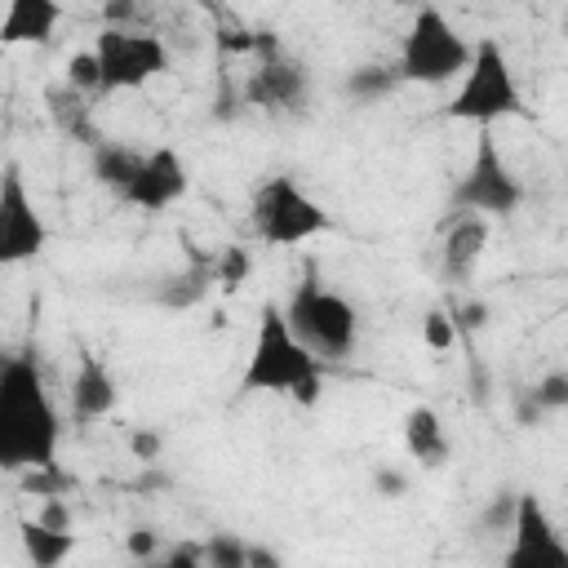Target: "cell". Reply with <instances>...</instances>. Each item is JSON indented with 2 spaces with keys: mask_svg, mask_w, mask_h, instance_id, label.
<instances>
[{
  "mask_svg": "<svg viewBox=\"0 0 568 568\" xmlns=\"http://www.w3.org/2000/svg\"><path fill=\"white\" fill-rule=\"evenodd\" d=\"M311 93V75L302 62H293L288 53H266L257 62V71L244 80V102L262 106V111H302Z\"/></svg>",
  "mask_w": 568,
  "mask_h": 568,
  "instance_id": "obj_12",
  "label": "cell"
},
{
  "mask_svg": "<svg viewBox=\"0 0 568 568\" xmlns=\"http://www.w3.org/2000/svg\"><path fill=\"white\" fill-rule=\"evenodd\" d=\"M89 93H80V89H71L67 80L62 84H53L49 93H44V111H49V120H53V129L62 133V138H71V142H80V146H98L102 142V133H98V124H93V106L84 102Z\"/></svg>",
  "mask_w": 568,
  "mask_h": 568,
  "instance_id": "obj_17",
  "label": "cell"
},
{
  "mask_svg": "<svg viewBox=\"0 0 568 568\" xmlns=\"http://www.w3.org/2000/svg\"><path fill=\"white\" fill-rule=\"evenodd\" d=\"M528 395L537 399L541 413H559V408H568V368H550L546 377H537V386H532Z\"/></svg>",
  "mask_w": 568,
  "mask_h": 568,
  "instance_id": "obj_26",
  "label": "cell"
},
{
  "mask_svg": "<svg viewBox=\"0 0 568 568\" xmlns=\"http://www.w3.org/2000/svg\"><path fill=\"white\" fill-rule=\"evenodd\" d=\"M515 501H519V493H497V497L484 506V515H479V532H488V528H506V532H510V524H515Z\"/></svg>",
  "mask_w": 568,
  "mask_h": 568,
  "instance_id": "obj_27",
  "label": "cell"
},
{
  "mask_svg": "<svg viewBox=\"0 0 568 568\" xmlns=\"http://www.w3.org/2000/svg\"><path fill=\"white\" fill-rule=\"evenodd\" d=\"M444 115H448V120H470V124H497V120L524 115L519 80H515V71H510L506 49H501L493 36L475 40L470 67L462 71V84H457V93L448 98Z\"/></svg>",
  "mask_w": 568,
  "mask_h": 568,
  "instance_id": "obj_3",
  "label": "cell"
},
{
  "mask_svg": "<svg viewBox=\"0 0 568 568\" xmlns=\"http://www.w3.org/2000/svg\"><path fill=\"white\" fill-rule=\"evenodd\" d=\"M248 222H253V235L275 248H293V244H306L328 231L324 204H315L293 173H275L253 191Z\"/></svg>",
  "mask_w": 568,
  "mask_h": 568,
  "instance_id": "obj_6",
  "label": "cell"
},
{
  "mask_svg": "<svg viewBox=\"0 0 568 568\" xmlns=\"http://www.w3.org/2000/svg\"><path fill=\"white\" fill-rule=\"evenodd\" d=\"M248 568H280V555H271L262 546H248Z\"/></svg>",
  "mask_w": 568,
  "mask_h": 568,
  "instance_id": "obj_36",
  "label": "cell"
},
{
  "mask_svg": "<svg viewBox=\"0 0 568 568\" xmlns=\"http://www.w3.org/2000/svg\"><path fill=\"white\" fill-rule=\"evenodd\" d=\"M422 337H426V346L448 351V346H453V337H457L453 315H448V311H430V315H426V324H422Z\"/></svg>",
  "mask_w": 568,
  "mask_h": 568,
  "instance_id": "obj_28",
  "label": "cell"
},
{
  "mask_svg": "<svg viewBox=\"0 0 568 568\" xmlns=\"http://www.w3.org/2000/svg\"><path fill=\"white\" fill-rule=\"evenodd\" d=\"M453 324H457V333H475V328H484V324H488V306H484V302H475V297H466V302L453 311Z\"/></svg>",
  "mask_w": 568,
  "mask_h": 568,
  "instance_id": "obj_30",
  "label": "cell"
},
{
  "mask_svg": "<svg viewBox=\"0 0 568 568\" xmlns=\"http://www.w3.org/2000/svg\"><path fill=\"white\" fill-rule=\"evenodd\" d=\"M44 244H49V226L22 182V169L9 160L0 173V262L4 266L31 262L44 253Z\"/></svg>",
  "mask_w": 568,
  "mask_h": 568,
  "instance_id": "obj_9",
  "label": "cell"
},
{
  "mask_svg": "<svg viewBox=\"0 0 568 568\" xmlns=\"http://www.w3.org/2000/svg\"><path fill=\"white\" fill-rule=\"evenodd\" d=\"M204 564L213 568H248V541L235 532H213L204 541Z\"/></svg>",
  "mask_w": 568,
  "mask_h": 568,
  "instance_id": "obj_23",
  "label": "cell"
},
{
  "mask_svg": "<svg viewBox=\"0 0 568 568\" xmlns=\"http://www.w3.org/2000/svg\"><path fill=\"white\" fill-rule=\"evenodd\" d=\"M373 488H377V497H404L408 493V475L390 470V466H377L373 470Z\"/></svg>",
  "mask_w": 568,
  "mask_h": 568,
  "instance_id": "obj_31",
  "label": "cell"
},
{
  "mask_svg": "<svg viewBox=\"0 0 568 568\" xmlns=\"http://www.w3.org/2000/svg\"><path fill=\"white\" fill-rule=\"evenodd\" d=\"M195 9H204V13H222V0H191Z\"/></svg>",
  "mask_w": 568,
  "mask_h": 568,
  "instance_id": "obj_37",
  "label": "cell"
},
{
  "mask_svg": "<svg viewBox=\"0 0 568 568\" xmlns=\"http://www.w3.org/2000/svg\"><path fill=\"white\" fill-rule=\"evenodd\" d=\"M67 84L80 89V93H102V67H98L93 49H80V53L67 58Z\"/></svg>",
  "mask_w": 568,
  "mask_h": 568,
  "instance_id": "obj_25",
  "label": "cell"
},
{
  "mask_svg": "<svg viewBox=\"0 0 568 568\" xmlns=\"http://www.w3.org/2000/svg\"><path fill=\"white\" fill-rule=\"evenodd\" d=\"M71 488H75V475H67L62 466L22 470V493H36L40 501H44V497H71Z\"/></svg>",
  "mask_w": 568,
  "mask_h": 568,
  "instance_id": "obj_22",
  "label": "cell"
},
{
  "mask_svg": "<svg viewBox=\"0 0 568 568\" xmlns=\"http://www.w3.org/2000/svg\"><path fill=\"white\" fill-rule=\"evenodd\" d=\"M248 271H253V257H248L244 244H222V248H217V284H222L226 293L240 288V284L248 280Z\"/></svg>",
  "mask_w": 568,
  "mask_h": 568,
  "instance_id": "obj_24",
  "label": "cell"
},
{
  "mask_svg": "<svg viewBox=\"0 0 568 568\" xmlns=\"http://www.w3.org/2000/svg\"><path fill=\"white\" fill-rule=\"evenodd\" d=\"M58 439L62 417L36 355H9L0 368V470L58 466Z\"/></svg>",
  "mask_w": 568,
  "mask_h": 568,
  "instance_id": "obj_1",
  "label": "cell"
},
{
  "mask_svg": "<svg viewBox=\"0 0 568 568\" xmlns=\"http://www.w3.org/2000/svg\"><path fill=\"white\" fill-rule=\"evenodd\" d=\"M115 399H120L115 373L93 351H80V364H75V377H71V413L80 422H98L115 408Z\"/></svg>",
  "mask_w": 568,
  "mask_h": 568,
  "instance_id": "obj_15",
  "label": "cell"
},
{
  "mask_svg": "<svg viewBox=\"0 0 568 568\" xmlns=\"http://www.w3.org/2000/svg\"><path fill=\"white\" fill-rule=\"evenodd\" d=\"M160 448H164L160 430H146V426H142V430L129 435V453H133L142 466H155V462H160Z\"/></svg>",
  "mask_w": 568,
  "mask_h": 568,
  "instance_id": "obj_29",
  "label": "cell"
},
{
  "mask_svg": "<svg viewBox=\"0 0 568 568\" xmlns=\"http://www.w3.org/2000/svg\"><path fill=\"white\" fill-rule=\"evenodd\" d=\"M93 53L102 67V93H124L142 89L155 75L169 71V49L160 36L138 31V27H102L93 36Z\"/></svg>",
  "mask_w": 568,
  "mask_h": 568,
  "instance_id": "obj_8",
  "label": "cell"
},
{
  "mask_svg": "<svg viewBox=\"0 0 568 568\" xmlns=\"http://www.w3.org/2000/svg\"><path fill=\"white\" fill-rule=\"evenodd\" d=\"M18 537H22V550H27V559L36 568H58L75 550V532L71 528H49L40 519H27Z\"/></svg>",
  "mask_w": 568,
  "mask_h": 568,
  "instance_id": "obj_20",
  "label": "cell"
},
{
  "mask_svg": "<svg viewBox=\"0 0 568 568\" xmlns=\"http://www.w3.org/2000/svg\"><path fill=\"white\" fill-rule=\"evenodd\" d=\"M138 4L133 0H102V27H133Z\"/></svg>",
  "mask_w": 568,
  "mask_h": 568,
  "instance_id": "obj_33",
  "label": "cell"
},
{
  "mask_svg": "<svg viewBox=\"0 0 568 568\" xmlns=\"http://www.w3.org/2000/svg\"><path fill=\"white\" fill-rule=\"evenodd\" d=\"M284 315H288L293 333H297L320 359H346V355L355 351L359 315H355V306H351L342 293H333L315 271H306L302 284L288 293Z\"/></svg>",
  "mask_w": 568,
  "mask_h": 568,
  "instance_id": "obj_4",
  "label": "cell"
},
{
  "mask_svg": "<svg viewBox=\"0 0 568 568\" xmlns=\"http://www.w3.org/2000/svg\"><path fill=\"white\" fill-rule=\"evenodd\" d=\"M399 67H382V62H368V67H355L346 80H342V93L355 98V102H382L386 93H395L399 84Z\"/></svg>",
  "mask_w": 568,
  "mask_h": 568,
  "instance_id": "obj_21",
  "label": "cell"
},
{
  "mask_svg": "<svg viewBox=\"0 0 568 568\" xmlns=\"http://www.w3.org/2000/svg\"><path fill=\"white\" fill-rule=\"evenodd\" d=\"M404 448H408V457H413V462H422L426 470H439V466L453 457V444H448L444 417H439L430 404L408 408V417H404Z\"/></svg>",
  "mask_w": 568,
  "mask_h": 568,
  "instance_id": "obj_18",
  "label": "cell"
},
{
  "mask_svg": "<svg viewBox=\"0 0 568 568\" xmlns=\"http://www.w3.org/2000/svg\"><path fill=\"white\" fill-rule=\"evenodd\" d=\"M506 568H568V541L559 537L541 497H532V493H519V501H515Z\"/></svg>",
  "mask_w": 568,
  "mask_h": 568,
  "instance_id": "obj_10",
  "label": "cell"
},
{
  "mask_svg": "<svg viewBox=\"0 0 568 568\" xmlns=\"http://www.w3.org/2000/svg\"><path fill=\"white\" fill-rule=\"evenodd\" d=\"M484 248H488V217L484 213H453L444 244H439V275L448 284H470Z\"/></svg>",
  "mask_w": 568,
  "mask_h": 568,
  "instance_id": "obj_13",
  "label": "cell"
},
{
  "mask_svg": "<svg viewBox=\"0 0 568 568\" xmlns=\"http://www.w3.org/2000/svg\"><path fill=\"white\" fill-rule=\"evenodd\" d=\"M213 284H217V253H204L200 244L186 240V271L164 275L151 288V302L164 311H191L213 293Z\"/></svg>",
  "mask_w": 568,
  "mask_h": 568,
  "instance_id": "obj_14",
  "label": "cell"
},
{
  "mask_svg": "<svg viewBox=\"0 0 568 568\" xmlns=\"http://www.w3.org/2000/svg\"><path fill=\"white\" fill-rule=\"evenodd\" d=\"M142 160H146V151H142V146H129V142H106V138H102V142L89 151L93 182H98V186H106L111 195H124V191H129V182L138 178Z\"/></svg>",
  "mask_w": 568,
  "mask_h": 568,
  "instance_id": "obj_19",
  "label": "cell"
},
{
  "mask_svg": "<svg viewBox=\"0 0 568 568\" xmlns=\"http://www.w3.org/2000/svg\"><path fill=\"white\" fill-rule=\"evenodd\" d=\"M164 564H169V568H195V564H204V546L182 541V546H173V550L164 555Z\"/></svg>",
  "mask_w": 568,
  "mask_h": 568,
  "instance_id": "obj_35",
  "label": "cell"
},
{
  "mask_svg": "<svg viewBox=\"0 0 568 568\" xmlns=\"http://www.w3.org/2000/svg\"><path fill=\"white\" fill-rule=\"evenodd\" d=\"M320 364L324 359L293 333L284 306L266 302L257 311V337H253V351H248V364H244L240 386L248 395H288L302 408H315L320 404V390H324Z\"/></svg>",
  "mask_w": 568,
  "mask_h": 568,
  "instance_id": "obj_2",
  "label": "cell"
},
{
  "mask_svg": "<svg viewBox=\"0 0 568 568\" xmlns=\"http://www.w3.org/2000/svg\"><path fill=\"white\" fill-rule=\"evenodd\" d=\"M470 53H475V44L435 4H422L408 22L395 67L408 84H448L470 67Z\"/></svg>",
  "mask_w": 568,
  "mask_h": 568,
  "instance_id": "obj_5",
  "label": "cell"
},
{
  "mask_svg": "<svg viewBox=\"0 0 568 568\" xmlns=\"http://www.w3.org/2000/svg\"><path fill=\"white\" fill-rule=\"evenodd\" d=\"M124 546H129L133 559H155V546H160V541H155V528H133Z\"/></svg>",
  "mask_w": 568,
  "mask_h": 568,
  "instance_id": "obj_34",
  "label": "cell"
},
{
  "mask_svg": "<svg viewBox=\"0 0 568 568\" xmlns=\"http://www.w3.org/2000/svg\"><path fill=\"white\" fill-rule=\"evenodd\" d=\"M564 31H568V22H564Z\"/></svg>",
  "mask_w": 568,
  "mask_h": 568,
  "instance_id": "obj_38",
  "label": "cell"
},
{
  "mask_svg": "<svg viewBox=\"0 0 568 568\" xmlns=\"http://www.w3.org/2000/svg\"><path fill=\"white\" fill-rule=\"evenodd\" d=\"M186 186H191L186 160L173 146H151L146 160H142V169H138V178L129 182V191L120 200L133 204V209H142V213H164V209H173L186 195Z\"/></svg>",
  "mask_w": 568,
  "mask_h": 568,
  "instance_id": "obj_11",
  "label": "cell"
},
{
  "mask_svg": "<svg viewBox=\"0 0 568 568\" xmlns=\"http://www.w3.org/2000/svg\"><path fill=\"white\" fill-rule=\"evenodd\" d=\"M36 519L49 524V528H71V506H67V497H44L40 510H36Z\"/></svg>",
  "mask_w": 568,
  "mask_h": 568,
  "instance_id": "obj_32",
  "label": "cell"
},
{
  "mask_svg": "<svg viewBox=\"0 0 568 568\" xmlns=\"http://www.w3.org/2000/svg\"><path fill=\"white\" fill-rule=\"evenodd\" d=\"M62 18L58 0H9L0 18V44H44Z\"/></svg>",
  "mask_w": 568,
  "mask_h": 568,
  "instance_id": "obj_16",
  "label": "cell"
},
{
  "mask_svg": "<svg viewBox=\"0 0 568 568\" xmlns=\"http://www.w3.org/2000/svg\"><path fill=\"white\" fill-rule=\"evenodd\" d=\"M519 204H524V186L510 173V164L501 160L493 124H479L470 169L453 186V209L457 213H484V217H510Z\"/></svg>",
  "mask_w": 568,
  "mask_h": 568,
  "instance_id": "obj_7",
  "label": "cell"
}]
</instances>
